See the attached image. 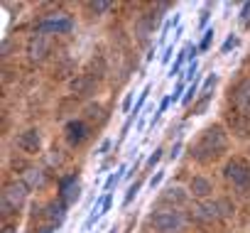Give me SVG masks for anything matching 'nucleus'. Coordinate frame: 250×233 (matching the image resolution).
I'll return each mask as SVG.
<instances>
[{
	"label": "nucleus",
	"mask_w": 250,
	"mask_h": 233,
	"mask_svg": "<svg viewBox=\"0 0 250 233\" xmlns=\"http://www.w3.org/2000/svg\"><path fill=\"white\" fill-rule=\"evenodd\" d=\"M228 150V135L221 126H208L199 133V138L191 143L189 152L196 162L206 165V162H213L216 157H221L223 152Z\"/></svg>",
	"instance_id": "1"
},
{
	"label": "nucleus",
	"mask_w": 250,
	"mask_h": 233,
	"mask_svg": "<svg viewBox=\"0 0 250 233\" xmlns=\"http://www.w3.org/2000/svg\"><path fill=\"white\" fill-rule=\"evenodd\" d=\"M152 228L157 233H179L184 228V216L179 211H157L152 213Z\"/></svg>",
	"instance_id": "2"
},
{
	"label": "nucleus",
	"mask_w": 250,
	"mask_h": 233,
	"mask_svg": "<svg viewBox=\"0 0 250 233\" xmlns=\"http://www.w3.org/2000/svg\"><path fill=\"white\" fill-rule=\"evenodd\" d=\"M223 174L228 182H233L235 187H248L250 184V162L243 157H233L228 160V165L223 167Z\"/></svg>",
	"instance_id": "3"
},
{
	"label": "nucleus",
	"mask_w": 250,
	"mask_h": 233,
	"mask_svg": "<svg viewBox=\"0 0 250 233\" xmlns=\"http://www.w3.org/2000/svg\"><path fill=\"white\" fill-rule=\"evenodd\" d=\"M71 27H74V20L69 15H64V13H57V15L42 20L37 25V32L40 35H47V32H52V35H66V32H71Z\"/></svg>",
	"instance_id": "4"
},
{
	"label": "nucleus",
	"mask_w": 250,
	"mask_h": 233,
	"mask_svg": "<svg viewBox=\"0 0 250 233\" xmlns=\"http://www.w3.org/2000/svg\"><path fill=\"white\" fill-rule=\"evenodd\" d=\"M15 143H18V148H20L22 152L35 155V152H40V148H42V133H40L37 128H27V130H22V133L15 138Z\"/></svg>",
	"instance_id": "5"
},
{
	"label": "nucleus",
	"mask_w": 250,
	"mask_h": 233,
	"mask_svg": "<svg viewBox=\"0 0 250 233\" xmlns=\"http://www.w3.org/2000/svg\"><path fill=\"white\" fill-rule=\"evenodd\" d=\"M59 199L66 204V206H74L79 199H81V182L76 177H64L59 182Z\"/></svg>",
	"instance_id": "6"
},
{
	"label": "nucleus",
	"mask_w": 250,
	"mask_h": 233,
	"mask_svg": "<svg viewBox=\"0 0 250 233\" xmlns=\"http://www.w3.org/2000/svg\"><path fill=\"white\" fill-rule=\"evenodd\" d=\"M233 106L238 113L250 115V79L238 81V86L233 88Z\"/></svg>",
	"instance_id": "7"
},
{
	"label": "nucleus",
	"mask_w": 250,
	"mask_h": 233,
	"mask_svg": "<svg viewBox=\"0 0 250 233\" xmlns=\"http://www.w3.org/2000/svg\"><path fill=\"white\" fill-rule=\"evenodd\" d=\"M27 184L25 182H10L8 187H5V191H3V199L5 201H10L15 209H22L25 206V201H27Z\"/></svg>",
	"instance_id": "8"
},
{
	"label": "nucleus",
	"mask_w": 250,
	"mask_h": 233,
	"mask_svg": "<svg viewBox=\"0 0 250 233\" xmlns=\"http://www.w3.org/2000/svg\"><path fill=\"white\" fill-rule=\"evenodd\" d=\"M64 135H66V143L71 148H79L88 138V126L83 121H69L66 128H64Z\"/></svg>",
	"instance_id": "9"
},
{
	"label": "nucleus",
	"mask_w": 250,
	"mask_h": 233,
	"mask_svg": "<svg viewBox=\"0 0 250 233\" xmlns=\"http://www.w3.org/2000/svg\"><path fill=\"white\" fill-rule=\"evenodd\" d=\"M47 54H49V42H47V37L44 35H32L30 37V42H27V57L32 59V62H42V59H47Z\"/></svg>",
	"instance_id": "10"
},
{
	"label": "nucleus",
	"mask_w": 250,
	"mask_h": 233,
	"mask_svg": "<svg viewBox=\"0 0 250 233\" xmlns=\"http://www.w3.org/2000/svg\"><path fill=\"white\" fill-rule=\"evenodd\" d=\"M191 216H194L196 221H204V223L221 218L218 201H201V204H196V206H194V211H191Z\"/></svg>",
	"instance_id": "11"
},
{
	"label": "nucleus",
	"mask_w": 250,
	"mask_h": 233,
	"mask_svg": "<svg viewBox=\"0 0 250 233\" xmlns=\"http://www.w3.org/2000/svg\"><path fill=\"white\" fill-rule=\"evenodd\" d=\"M69 88H71V93H76V96H91L93 88H96V79H93L91 74H79V76H74V79L69 81Z\"/></svg>",
	"instance_id": "12"
},
{
	"label": "nucleus",
	"mask_w": 250,
	"mask_h": 233,
	"mask_svg": "<svg viewBox=\"0 0 250 233\" xmlns=\"http://www.w3.org/2000/svg\"><path fill=\"white\" fill-rule=\"evenodd\" d=\"M189 191H191L194 196H199V199H208V196L213 194V184H211L206 177H191Z\"/></svg>",
	"instance_id": "13"
},
{
	"label": "nucleus",
	"mask_w": 250,
	"mask_h": 233,
	"mask_svg": "<svg viewBox=\"0 0 250 233\" xmlns=\"http://www.w3.org/2000/svg\"><path fill=\"white\" fill-rule=\"evenodd\" d=\"M187 199H189V194H187L182 187H167V189L162 191V196H160L162 204H172V206H182Z\"/></svg>",
	"instance_id": "14"
},
{
	"label": "nucleus",
	"mask_w": 250,
	"mask_h": 233,
	"mask_svg": "<svg viewBox=\"0 0 250 233\" xmlns=\"http://www.w3.org/2000/svg\"><path fill=\"white\" fill-rule=\"evenodd\" d=\"M47 211H42V216H44V221H57V223H62L64 221V216H66V204L59 199V201H52V204H47L44 206Z\"/></svg>",
	"instance_id": "15"
},
{
	"label": "nucleus",
	"mask_w": 250,
	"mask_h": 233,
	"mask_svg": "<svg viewBox=\"0 0 250 233\" xmlns=\"http://www.w3.org/2000/svg\"><path fill=\"white\" fill-rule=\"evenodd\" d=\"M230 128H233L235 135H240V138H250V115H243V113L230 115Z\"/></svg>",
	"instance_id": "16"
},
{
	"label": "nucleus",
	"mask_w": 250,
	"mask_h": 233,
	"mask_svg": "<svg viewBox=\"0 0 250 233\" xmlns=\"http://www.w3.org/2000/svg\"><path fill=\"white\" fill-rule=\"evenodd\" d=\"M22 182L27 184V189H40V187L44 184V172H42V169H35V167H30V169L25 172Z\"/></svg>",
	"instance_id": "17"
},
{
	"label": "nucleus",
	"mask_w": 250,
	"mask_h": 233,
	"mask_svg": "<svg viewBox=\"0 0 250 233\" xmlns=\"http://www.w3.org/2000/svg\"><path fill=\"white\" fill-rule=\"evenodd\" d=\"M189 59V49L184 47L182 52H177V59H174V64L169 66V79H174V76H179L182 74V69H184V62Z\"/></svg>",
	"instance_id": "18"
},
{
	"label": "nucleus",
	"mask_w": 250,
	"mask_h": 233,
	"mask_svg": "<svg viewBox=\"0 0 250 233\" xmlns=\"http://www.w3.org/2000/svg\"><path fill=\"white\" fill-rule=\"evenodd\" d=\"M125 169H128V167L120 165V167H118V172H113V174L105 179V184H103V194H110V189H113V187H115V184H118L123 177H128V172H125Z\"/></svg>",
	"instance_id": "19"
},
{
	"label": "nucleus",
	"mask_w": 250,
	"mask_h": 233,
	"mask_svg": "<svg viewBox=\"0 0 250 233\" xmlns=\"http://www.w3.org/2000/svg\"><path fill=\"white\" fill-rule=\"evenodd\" d=\"M218 211H221V218H230L235 213V206L230 199H218Z\"/></svg>",
	"instance_id": "20"
},
{
	"label": "nucleus",
	"mask_w": 250,
	"mask_h": 233,
	"mask_svg": "<svg viewBox=\"0 0 250 233\" xmlns=\"http://www.w3.org/2000/svg\"><path fill=\"white\" fill-rule=\"evenodd\" d=\"M147 93H150V84L140 91V96H138V103H135V108H133V118H140V110H143V106H145V101H147Z\"/></svg>",
	"instance_id": "21"
},
{
	"label": "nucleus",
	"mask_w": 250,
	"mask_h": 233,
	"mask_svg": "<svg viewBox=\"0 0 250 233\" xmlns=\"http://www.w3.org/2000/svg\"><path fill=\"white\" fill-rule=\"evenodd\" d=\"M208 103H211V93H201V98L194 103V115H204Z\"/></svg>",
	"instance_id": "22"
},
{
	"label": "nucleus",
	"mask_w": 250,
	"mask_h": 233,
	"mask_svg": "<svg viewBox=\"0 0 250 233\" xmlns=\"http://www.w3.org/2000/svg\"><path fill=\"white\" fill-rule=\"evenodd\" d=\"M86 118H88V121H103V108H101L98 103H91V106L86 108Z\"/></svg>",
	"instance_id": "23"
},
{
	"label": "nucleus",
	"mask_w": 250,
	"mask_h": 233,
	"mask_svg": "<svg viewBox=\"0 0 250 233\" xmlns=\"http://www.w3.org/2000/svg\"><path fill=\"white\" fill-rule=\"evenodd\" d=\"M62 228V223H57V221H42L37 228H35V233H54V231H59Z\"/></svg>",
	"instance_id": "24"
},
{
	"label": "nucleus",
	"mask_w": 250,
	"mask_h": 233,
	"mask_svg": "<svg viewBox=\"0 0 250 233\" xmlns=\"http://www.w3.org/2000/svg\"><path fill=\"white\" fill-rule=\"evenodd\" d=\"M91 13H96V15H101V13H105V10H110L113 8V3H108V0H98V3H88L86 5Z\"/></svg>",
	"instance_id": "25"
},
{
	"label": "nucleus",
	"mask_w": 250,
	"mask_h": 233,
	"mask_svg": "<svg viewBox=\"0 0 250 233\" xmlns=\"http://www.w3.org/2000/svg\"><path fill=\"white\" fill-rule=\"evenodd\" d=\"M238 44H240V37H238V35H228V40H226L223 47H221V54H228V52L235 49Z\"/></svg>",
	"instance_id": "26"
},
{
	"label": "nucleus",
	"mask_w": 250,
	"mask_h": 233,
	"mask_svg": "<svg viewBox=\"0 0 250 233\" xmlns=\"http://www.w3.org/2000/svg\"><path fill=\"white\" fill-rule=\"evenodd\" d=\"M179 18H182V15H179V13H174V15H172V18L165 22V27H162V32H160V35H162V40H165V37L172 32V27H174V25H179Z\"/></svg>",
	"instance_id": "27"
},
{
	"label": "nucleus",
	"mask_w": 250,
	"mask_h": 233,
	"mask_svg": "<svg viewBox=\"0 0 250 233\" xmlns=\"http://www.w3.org/2000/svg\"><path fill=\"white\" fill-rule=\"evenodd\" d=\"M140 187H143L140 182H135V184H130V189H128V194H125V199H123V204H125V206H128V204H130V201H133V199L138 196V191H140Z\"/></svg>",
	"instance_id": "28"
},
{
	"label": "nucleus",
	"mask_w": 250,
	"mask_h": 233,
	"mask_svg": "<svg viewBox=\"0 0 250 233\" xmlns=\"http://www.w3.org/2000/svg\"><path fill=\"white\" fill-rule=\"evenodd\" d=\"M213 35H216V32H213V27H208V30L204 32V40H201V44H199V49H201V52H206V49L211 47V40H213Z\"/></svg>",
	"instance_id": "29"
},
{
	"label": "nucleus",
	"mask_w": 250,
	"mask_h": 233,
	"mask_svg": "<svg viewBox=\"0 0 250 233\" xmlns=\"http://www.w3.org/2000/svg\"><path fill=\"white\" fill-rule=\"evenodd\" d=\"M196 93H199V81H194V84H189V86H187V93H184L182 103H189V101H191Z\"/></svg>",
	"instance_id": "30"
},
{
	"label": "nucleus",
	"mask_w": 250,
	"mask_h": 233,
	"mask_svg": "<svg viewBox=\"0 0 250 233\" xmlns=\"http://www.w3.org/2000/svg\"><path fill=\"white\" fill-rule=\"evenodd\" d=\"M218 84V74H211L206 81H204V88H201V93H211V88Z\"/></svg>",
	"instance_id": "31"
},
{
	"label": "nucleus",
	"mask_w": 250,
	"mask_h": 233,
	"mask_svg": "<svg viewBox=\"0 0 250 233\" xmlns=\"http://www.w3.org/2000/svg\"><path fill=\"white\" fill-rule=\"evenodd\" d=\"M162 179H165V169H157V172L150 177V189H157V187L162 184Z\"/></svg>",
	"instance_id": "32"
},
{
	"label": "nucleus",
	"mask_w": 250,
	"mask_h": 233,
	"mask_svg": "<svg viewBox=\"0 0 250 233\" xmlns=\"http://www.w3.org/2000/svg\"><path fill=\"white\" fill-rule=\"evenodd\" d=\"M162 152H165V148H155V152H152L150 160H147V167H155V165L162 160Z\"/></svg>",
	"instance_id": "33"
},
{
	"label": "nucleus",
	"mask_w": 250,
	"mask_h": 233,
	"mask_svg": "<svg viewBox=\"0 0 250 233\" xmlns=\"http://www.w3.org/2000/svg\"><path fill=\"white\" fill-rule=\"evenodd\" d=\"M130 106H133V91H130L128 96H125V98H123V103H120V110H123V113H133V108H130Z\"/></svg>",
	"instance_id": "34"
},
{
	"label": "nucleus",
	"mask_w": 250,
	"mask_h": 233,
	"mask_svg": "<svg viewBox=\"0 0 250 233\" xmlns=\"http://www.w3.org/2000/svg\"><path fill=\"white\" fill-rule=\"evenodd\" d=\"M196 71H199V64H196V62H191V64L187 66L184 76H187V79H194V81H196Z\"/></svg>",
	"instance_id": "35"
},
{
	"label": "nucleus",
	"mask_w": 250,
	"mask_h": 233,
	"mask_svg": "<svg viewBox=\"0 0 250 233\" xmlns=\"http://www.w3.org/2000/svg\"><path fill=\"white\" fill-rule=\"evenodd\" d=\"M184 91H187V86H184V84L179 81V84H177V88H174V93L169 96V98H172V103H174V101H179V98H184V96H182Z\"/></svg>",
	"instance_id": "36"
},
{
	"label": "nucleus",
	"mask_w": 250,
	"mask_h": 233,
	"mask_svg": "<svg viewBox=\"0 0 250 233\" xmlns=\"http://www.w3.org/2000/svg\"><path fill=\"white\" fill-rule=\"evenodd\" d=\"M172 54H174V44H167V49H165V54L160 57V62H162V64H169Z\"/></svg>",
	"instance_id": "37"
},
{
	"label": "nucleus",
	"mask_w": 250,
	"mask_h": 233,
	"mask_svg": "<svg viewBox=\"0 0 250 233\" xmlns=\"http://www.w3.org/2000/svg\"><path fill=\"white\" fill-rule=\"evenodd\" d=\"M240 20H243V22L250 20V3H245V5L240 8Z\"/></svg>",
	"instance_id": "38"
},
{
	"label": "nucleus",
	"mask_w": 250,
	"mask_h": 233,
	"mask_svg": "<svg viewBox=\"0 0 250 233\" xmlns=\"http://www.w3.org/2000/svg\"><path fill=\"white\" fill-rule=\"evenodd\" d=\"M110 150V140H103L101 145H98V150H96V155H105Z\"/></svg>",
	"instance_id": "39"
},
{
	"label": "nucleus",
	"mask_w": 250,
	"mask_h": 233,
	"mask_svg": "<svg viewBox=\"0 0 250 233\" xmlns=\"http://www.w3.org/2000/svg\"><path fill=\"white\" fill-rule=\"evenodd\" d=\"M179 152H182V143H174V148H172V152H169V160H177Z\"/></svg>",
	"instance_id": "40"
},
{
	"label": "nucleus",
	"mask_w": 250,
	"mask_h": 233,
	"mask_svg": "<svg viewBox=\"0 0 250 233\" xmlns=\"http://www.w3.org/2000/svg\"><path fill=\"white\" fill-rule=\"evenodd\" d=\"M169 103H172V98H169V96H167V98H165V101H162V103H160V108H157V113H160V115H162V113H165V110H167V108H169Z\"/></svg>",
	"instance_id": "41"
},
{
	"label": "nucleus",
	"mask_w": 250,
	"mask_h": 233,
	"mask_svg": "<svg viewBox=\"0 0 250 233\" xmlns=\"http://www.w3.org/2000/svg\"><path fill=\"white\" fill-rule=\"evenodd\" d=\"M206 20H208V5H206V8L201 10V18H199V25L204 27V25H206Z\"/></svg>",
	"instance_id": "42"
},
{
	"label": "nucleus",
	"mask_w": 250,
	"mask_h": 233,
	"mask_svg": "<svg viewBox=\"0 0 250 233\" xmlns=\"http://www.w3.org/2000/svg\"><path fill=\"white\" fill-rule=\"evenodd\" d=\"M3 233H15V228H13V226H5V231H3Z\"/></svg>",
	"instance_id": "43"
}]
</instances>
